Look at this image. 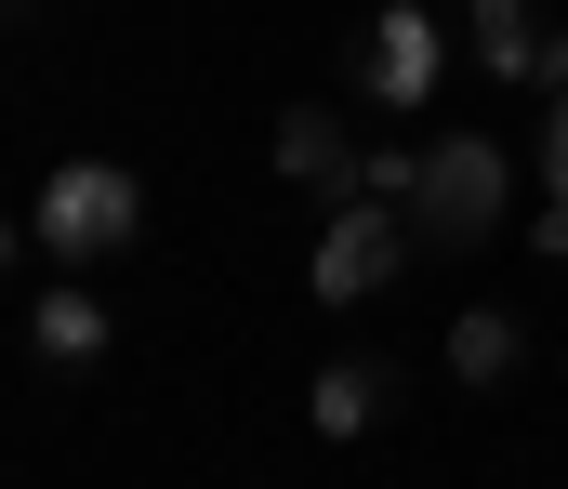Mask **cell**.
Here are the masks:
<instances>
[{"label":"cell","instance_id":"4","mask_svg":"<svg viewBox=\"0 0 568 489\" xmlns=\"http://www.w3.org/2000/svg\"><path fill=\"white\" fill-rule=\"evenodd\" d=\"M463 53H476L489 80H516V93H568V40L529 0H476V13H463Z\"/></svg>","mask_w":568,"mask_h":489},{"label":"cell","instance_id":"10","mask_svg":"<svg viewBox=\"0 0 568 489\" xmlns=\"http://www.w3.org/2000/svg\"><path fill=\"white\" fill-rule=\"evenodd\" d=\"M410 185H424V146H371V160H357V198H397V212H410Z\"/></svg>","mask_w":568,"mask_h":489},{"label":"cell","instance_id":"6","mask_svg":"<svg viewBox=\"0 0 568 489\" xmlns=\"http://www.w3.org/2000/svg\"><path fill=\"white\" fill-rule=\"evenodd\" d=\"M384 410H397V357H331V370L304 384V424H317L331 450H357Z\"/></svg>","mask_w":568,"mask_h":489},{"label":"cell","instance_id":"2","mask_svg":"<svg viewBox=\"0 0 568 489\" xmlns=\"http://www.w3.org/2000/svg\"><path fill=\"white\" fill-rule=\"evenodd\" d=\"M503 185H516V146L503 133H436L424 146V185H410V225L436 252H476L503 225Z\"/></svg>","mask_w":568,"mask_h":489},{"label":"cell","instance_id":"5","mask_svg":"<svg viewBox=\"0 0 568 489\" xmlns=\"http://www.w3.org/2000/svg\"><path fill=\"white\" fill-rule=\"evenodd\" d=\"M436 67H449V27H436V13H410V0H397V13L371 27V53H357V80H371L384 106H424Z\"/></svg>","mask_w":568,"mask_h":489},{"label":"cell","instance_id":"8","mask_svg":"<svg viewBox=\"0 0 568 489\" xmlns=\"http://www.w3.org/2000/svg\"><path fill=\"white\" fill-rule=\"evenodd\" d=\"M516 357H529V330L503 318V305H463V318H449V384L489 397V384H516Z\"/></svg>","mask_w":568,"mask_h":489},{"label":"cell","instance_id":"1","mask_svg":"<svg viewBox=\"0 0 568 489\" xmlns=\"http://www.w3.org/2000/svg\"><path fill=\"white\" fill-rule=\"evenodd\" d=\"M133 225H145V185L120 160H67V172H40V198H27V238L53 265H106V252H133Z\"/></svg>","mask_w":568,"mask_h":489},{"label":"cell","instance_id":"11","mask_svg":"<svg viewBox=\"0 0 568 489\" xmlns=\"http://www.w3.org/2000/svg\"><path fill=\"white\" fill-rule=\"evenodd\" d=\"M529 252H542V265H568V185H542V212H529Z\"/></svg>","mask_w":568,"mask_h":489},{"label":"cell","instance_id":"12","mask_svg":"<svg viewBox=\"0 0 568 489\" xmlns=\"http://www.w3.org/2000/svg\"><path fill=\"white\" fill-rule=\"evenodd\" d=\"M529 160H542V185H568V93L542 106V146H529Z\"/></svg>","mask_w":568,"mask_h":489},{"label":"cell","instance_id":"9","mask_svg":"<svg viewBox=\"0 0 568 489\" xmlns=\"http://www.w3.org/2000/svg\"><path fill=\"white\" fill-rule=\"evenodd\" d=\"M27 344H40L53 370H93V357H106V305H93V292L67 278V292H40V318H27Z\"/></svg>","mask_w":568,"mask_h":489},{"label":"cell","instance_id":"7","mask_svg":"<svg viewBox=\"0 0 568 489\" xmlns=\"http://www.w3.org/2000/svg\"><path fill=\"white\" fill-rule=\"evenodd\" d=\"M357 160H371V146H357L331 106H291L278 120V185H304V198H357Z\"/></svg>","mask_w":568,"mask_h":489},{"label":"cell","instance_id":"3","mask_svg":"<svg viewBox=\"0 0 568 489\" xmlns=\"http://www.w3.org/2000/svg\"><path fill=\"white\" fill-rule=\"evenodd\" d=\"M410 238H424V225H410L397 198H344V212L317 225V252H304V292H317V305H371V292L410 265Z\"/></svg>","mask_w":568,"mask_h":489}]
</instances>
